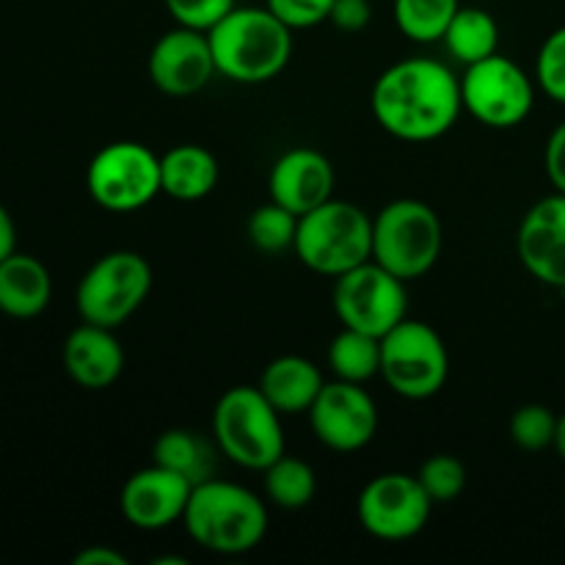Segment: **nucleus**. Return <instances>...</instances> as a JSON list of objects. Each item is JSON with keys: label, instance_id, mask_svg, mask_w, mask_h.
Listing matches in <instances>:
<instances>
[{"label": "nucleus", "instance_id": "32", "mask_svg": "<svg viewBox=\"0 0 565 565\" xmlns=\"http://www.w3.org/2000/svg\"><path fill=\"white\" fill-rule=\"evenodd\" d=\"M270 11L292 31L315 28L326 22L334 9V0H265Z\"/></svg>", "mask_w": 565, "mask_h": 565}, {"label": "nucleus", "instance_id": "7", "mask_svg": "<svg viewBox=\"0 0 565 565\" xmlns=\"http://www.w3.org/2000/svg\"><path fill=\"white\" fill-rule=\"evenodd\" d=\"M450 375L447 345L434 326L403 320L381 337V379L406 401H428L439 395Z\"/></svg>", "mask_w": 565, "mask_h": 565}, {"label": "nucleus", "instance_id": "10", "mask_svg": "<svg viewBox=\"0 0 565 565\" xmlns=\"http://www.w3.org/2000/svg\"><path fill=\"white\" fill-rule=\"evenodd\" d=\"M461 103L480 125L511 130L533 114L535 83L516 61L494 53L467 66L461 77Z\"/></svg>", "mask_w": 565, "mask_h": 565}, {"label": "nucleus", "instance_id": "9", "mask_svg": "<svg viewBox=\"0 0 565 565\" xmlns=\"http://www.w3.org/2000/svg\"><path fill=\"white\" fill-rule=\"evenodd\" d=\"M86 188L108 213H136L163 193L160 158L138 141L108 143L88 163Z\"/></svg>", "mask_w": 565, "mask_h": 565}, {"label": "nucleus", "instance_id": "3", "mask_svg": "<svg viewBox=\"0 0 565 565\" xmlns=\"http://www.w3.org/2000/svg\"><path fill=\"white\" fill-rule=\"evenodd\" d=\"M188 535L215 555H246L268 533V508L246 486L210 478L193 486L182 516Z\"/></svg>", "mask_w": 565, "mask_h": 565}, {"label": "nucleus", "instance_id": "35", "mask_svg": "<svg viewBox=\"0 0 565 565\" xmlns=\"http://www.w3.org/2000/svg\"><path fill=\"white\" fill-rule=\"evenodd\" d=\"M75 565H127V557L121 552L110 550V546H88V550L77 552Z\"/></svg>", "mask_w": 565, "mask_h": 565}, {"label": "nucleus", "instance_id": "29", "mask_svg": "<svg viewBox=\"0 0 565 565\" xmlns=\"http://www.w3.org/2000/svg\"><path fill=\"white\" fill-rule=\"evenodd\" d=\"M555 434L557 417L552 414V408L539 406V403H527L511 417V439L527 452L555 447Z\"/></svg>", "mask_w": 565, "mask_h": 565}, {"label": "nucleus", "instance_id": "16", "mask_svg": "<svg viewBox=\"0 0 565 565\" xmlns=\"http://www.w3.org/2000/svg\"><path fill=\"white\" fill-rule=\"evenodd\" d=\"M516 252L535 279L565 290V193H552L527 210Z\"/></svg>", "mask_w": 565, "mask_h": 565}, {"label": "nucleus", "instance_id": "5", "mask_svg": "<svg viewBox=\"0 0 565 565\" xmlns=\"http://www.w3.org/2000/svg\"><path fill=\"white\" fill-rule=\"evenodd\" d=\"M213 436L232 463L263 472L285 452L281 414L259 386H232L218 397L213 412Z\"/></svg>", "mask_w": 565, "mask_h": 565}, {"label": "nucleus", "instance_id": "6", "mask_svg": "<svg viewBox=\"0 0 565 565\" xmlns=\"http://www.w3.org/2000/svg\"><path fill=\"white\" fill-rule=\"evenodd\" d=\"M441 243L439 213L419 199H395L373 221V259L403 281L428 274L439 263Z\"/></svg>", "mask_w": 565, "mask_h": 565}, {"label": "nucleus", "instance_id": "27", "mask_svg": "<svg viewBox=\"0 0 565 565\" xmlns=\"http://www.w3.org/2000/svg\"><path fill=\"white\" fill-rule=\"evenodd\" d=\"M248 241L263 254H281L296 246L298 215L281 204L268 202L248 215Z\"/></svg>", "mask_w": 565, "mask_h": 565}, {"label": "nucleus", "instance_id": "22", "mask_svg": "<svg viewBox=\"0 0 565 565\" xmlns=\"http://www.w3.org/2000/svg\"><path fill=\"white\" fill-rule=\"evenodd\" d=\"M441 42L458 64L469 66L497 53L500 28H497L494 17L480 6H461L447 25Z\"/></svg>", "mask_w": 565, "mask_h": 565}, {"label": "nucleus", "instance_id": "25", "mask_svg": "<svg viewBox=\"0 0 565 565\" xmlns=\"http://www.w3.org/2000/svg\"><path fill=\"white\" fill-rule=\"evenodd\" d=\"M265 472V494L274 502L276 508H285V511H301L309 502L315 500V491H318V478H315V469L309 467L301 458H292L287 452H281L270 467L263 469Z\"/></svg>", "mask_w": 565, "mask_h": 565}, {"label": "nucleus", "instance_id": "23", "mask_svg": "<svg viewBox=\"0 0 565 565\" xmlns=\"http://www.w3.org/2000/svg\"><path fill=\"white\" fill-rule=\"evenodd\" d=\"M152 463L171 469L193 486L215 478V452L202 436L185 428H171L158 436L152 447Z\"/></svg>", "mask_w": 565, "mask_h": 565}, {"label": "nucleus", "instance_id": "33", "mask_svg": "<svg viewBox=\"0 0 565 565\" xmlns=\"http://www.w3.org/2000/svg\"><path fill=\"white\" fill-rule=\"evenodd\" d=\"M329 20L340 31L359 33L373 20V9H370V0H334V9H331Z\"/></svg>", "mask_w": 565, "mask_h": 565}, {"label": "nucleus", "instance_id": "31", "mask_svg": "<svg viewBox=\"0 0 565 565\" xmlns=\"http://www.w3.org/2000/svg\"><path fill=\"white\" fill-rule=\"evenodd\" d=\"M163 3L177 25L204 33L235 9V0H163Z\"/></svg>", "mask_w": 565, "mask_h": 565}, {"label": "nucleus", "instance_id": "37", "mask_svg": "<svg viewBox=\"0 0 565 565\" xmlns=\"http://www.w3.org/2000/svg\"><path fill=\"white\" fill-rule=\"evenodd\" d=\"M555 450L561 452V458L565 461V414L557 417V434H555Z\"/></svg>", "mask_w": 565, "mask_h": 565}, {"label": "nucleus", "instance_id": "2", "mask_svg": "<svg viewBox=\"0 0 565 565\" xmlns=\"http://www.w3.org/2000/svg\"><path fill=\"white\" fill-rule=\"evenodd\" d=\"M207 39L218 75L248 86L274 81L292 55V28L268 6H235Z\"/></svg>", "mask_w": 565, "mask_h": 565}, {"label": "nucleus", "instance_id": "11", "mask_svg": "<svg viewBox=\"0 0 565 565\" xmlns=\"http://www.w3.org/2000/svg\"><path fill=\"white\" fill-rule=\"evenodd\" d=\"M334 312L345 329L364 331L381 340L406 320V281L397 279L375 259H367L348 274L337 276Z\"/></svg>", "mask_w": 565, "mask_h": 565}, {"label": "nucleus", "instance_id": "28", "mask_svg": "<svg viewBox=\"0 0 565 565\" xmlns=\"http://www.w3.org/2000/svg\"><path fill=\"white\" fill-rule=\"evenodd\" d=\"M417 480L428 491L434 505H447V502H452L467 489V467L456 456H445L441 452V456H430L419 467Z\"/></svg>", "mask_w": 565, "mask_h": 565}, {"label": "nucleus", "instance_id": "18", "mask_svg": "<svg viewBox=\"0 0 565 565\" xmlns=\"http://www.w3.org/2000/svg\"><path fill=\"white\" fill-rule=\"evenodd\" d=\"M64 367L83 390H108L121 375L125 351L114 329L83 320L64 342Z\"/></svg>", "mask_w": 565, "mask_h": 565}, {"label": "nucleus", "instance_id": "17", "mask_svg": "<svg viewBox=\"0 0 565 565\" xmlns=\"http://www.w3.org/2000/svg\"><path fill=\"white\" fill-rule=\"evenodd\" d=\"M270 202L301 218L309 210L334 199V166L312 147H296L281 154L268 177Z\"/></svg>", "mask_w": 565, "mask_h": 565}, {"label": "nucleus", "instance_id": "19", "mask_svg": "<svg viewBox=\"0 0 565 565\" xmlns=\"http://www.w3.org/2000/svg\"><path fill=\"white\" fill-rule=\"evenodd\" d=\"M323 384L326 381L318 364L290 353V356L274 359L263 370L259 392L268 397V403L281 417H296V414H307L312 408L315 397L320 395Z\"/></svg>", "mask_w": 565, "mask_h": 565}, {"label": "nucleus", "instance_id": "1", "mask_svg": "<svg viewBox=\"0 0 565 565\" xmlns=\"http://www.w3.org/2000/svg\"><path fill=\"white\" fill-rule=\"evenodd\" d=\"M373 116L401 141H436L461 116V81L436 58H403L381 72L373 86Z\"/></svg>", "mask_w": 565, "mask_h": 565}, {"label": "nucleus", "instance_id": "24", "mask_svg": "<svg viewBox=\"0 0 565 565\" xmlns=\"http://www.w3.org/2000/svg\"><path fill=\"white\" fill-rule=\"evenodd\" d=\"M329 367L334 379L351 381V384L375 379L381 375V340L342 326V331L329 345Z\"/></svg>", "mask_w": 565, "mask_h": 565}, {"label": "nucleus", "instance_id": "38", "mask_svg": "<svg viewBox=\"0 0 565 565\" xmlns=\"http://www.w3.org/2000/svg\"><path fill=\"white\" fill-rule=\"evenodd\" d=\"M563 508H565V497H563Z\"/></svg>", "mask_w": 565, "mask_h": 565}, {"label": "nucleus", "instance_id": "30", "mask_svg": "<svg viewBox=\"0 0 565 565\" xmlns=\"http://www.w3.org/2000/svg\"><path fill=\"white\" fill-rule=\"evenodd\" d=\"M535 81L541 92L565 105V25L544 39L535 58Z\"/></svg>", "mask_w": 565, "mask_h": 565}, {"label": "nucleus", "instance_id": "13", "mask_svg": "<svg viewBox=\"0 0 565 565\" xmlns=\"http://www.w3.org/2000/svg\"><path fill=\"white\" fill-rule=\"evenodd\" d=\"M309 425L323 447L334 452L364 450L379 430V406L362 384L329 381L309 408Z\"/></svg>", "mask_w": 565, "mask_h": 565}, {"label": "nucleus", "instance_id": "34", "mask_svg": "<svg viewBox=\"0 0 565 565\" xmlns=\"http://www.w3.org/2000/svg\"><path fill=\"white\" fill-rule=\"evenodd\" d=\"M546 177L555 185L557 193H565V121L552 130L550 141H546Z\"/></svg>", "mask_w": 565, "mask_h": 565}, {"label": "nucleus", "instance_id": "8", "mask_svg": "<svg viewBox=\"0 0 565 565\" xmlns=\"http://www.w3.org/2000/svg\"><path fill=\"white\" fill-rule=\"evenodd\" d=\"M152 290V268L136 252H110L83 274L75 307L86 323L119 329Z\"/></svg>", "mask_w": 565, "mask_h": 565}, {"label": "nucleus", "instance_id": "21", "mask_svg": "<svg viewBox=\"0 0 565 565\" xmlns=\"http://www.w3.org/2000/svg\"><path fill=\"white\" fill-rule=\"evenodd\" d=\"M218 160L210 149L180 143L160 158V188L177 202H199L218 185Z\"/></svg>", "mask_w": 565, "mask_h": 565}, {"label": "nucleus", "instance_id": "4", "mask_svg": "<svg viewBox=\"0 0 565 565\" xmlns=\"http://www.w3.org/2000/svg\"><path fill=\"white\" fill-rule=\"evenodd\" d=\"M292 252L309 270L337 279L373 259V218L356 204L329 199L298 218Z\"/></svg>", "mask_w": 565, "mask_h": 565}, {"label": "nucleus", "instance_id": "14", "mask_svg": "<svg viewBox=\"0 0 565 565\" xmlns=\"http://www.w3.org/2000/svg\"><path fill=\"white\" fill-rule=\"evenodd\" d=\"M147 70L149 81L169 97H191L202 92L218 72L207 33L182 25L171 28L154 42Z\"/></svg>", "mask_w": 565, "mask_h": 565}, {"label": "nucleus", "instance_id": "36", "mask_svg": "<svg viewBox=\"0 0 565 565\" xmlns=\"http://www.w3.org/2000/svg\"><path fill=\"white\" fill-rule=\"evenodd\" d=\"M17 252V230L14 221H11L9 210L0 204V263H3L9 254Z\"/></svg>", "mask_w": 565, "mask_h": 565}, {"label": "nucleus", "instance_id": "12", "mask_svg": "<svg viewBox=\"0 0 565 565\" xmlns=\"http://www.w3.org/2000/svg\"><path fill=\"white\" fill-rule=\"evenodd\" d=\"M434 500L417 475L386 472L370 480L359 494V524L379 541H408L425 530Z\"/></svg>", "mask_w": 565, "mask_h": 565}, {"label": "nucleus", "instance_id": "20", "mask_svg": "<svg viewBox=\"0 0 565 565\" xmlns=\"http://www.w3.org/2000/svg\"><path fill=\"white\" fill-rule=\"evenodd\" d=\"M53 296L50 270L31 254H9L0 263V312L28 320L47 309Z\"/></svg>", "mask_w": 565, "mask_h": 565}, {"label": "nucleus", "instance_id": "26", "mask_svg": "<svg viewBox=\"0 0 565 565\" xmlns=\"http://www.w3.org/2000/svg\"><path fill=\"white\" fill-rule=\"evenodd\" d=\"M458 9L461 0H395L392 6L401 33L417 44L441 42Z\"/></svg>", "mask_w": 565, "mask_h": 565}, {"label": "nucleus", "instance_id": "15", "mask_svg": "<svg viewBox=\"0 0 565 565\" xmlns=\"http://www.w3.org/2000/svg\"><path fill=\"white\" fill-rule=\"evenodd\" d=\"M193 483L182 475L171 472V469L152 463L147 469H138L130 475L119 494L121 516L127 524L136 530H147V533H158V530L171 527L185 516L188 500H191Z\"/></svg>", "mask_w": 565, "mask_h": 565}]
</instances>
